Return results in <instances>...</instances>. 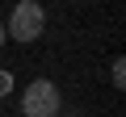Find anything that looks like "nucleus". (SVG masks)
<instances>
[{"label":"nucleus","instance_id":"obj_1","mask_svg":"<svg viewBox=\"0 0 126 117\" xmlns=\"http://www.w3.org/2000/svg\"><path fill=\"white\" fill-rule=\"evenodd\" d=\"M42 29H46V9L38 4V0H17L13 13H9V21H4V34L13 42L30 46V42L42 38Z\"/></svg>","mask_w":126,"mask_h":117},{"label":"nucleus","instance_id":"obj_2","mask_svg":"<svg viewBox=\"0 0 126 117\" xmlns=\"http://www.w3.org/2000/svg\"><path fill=\"white\" fill-rule=\"evenodd\" d=\"M63 109V96L55 88V80H34L21 92V117H55Z\"/></svg>","mask_w":126,"mask_h":117},{"label":"nucleus","instance_id":"obj_3","mask_svg":"<svg viewBox=\"0 0 126 117\" xmlns=\"http://www.w3.org/2000/svg\"><path fill=\"white\" fill-rule=\"evenodd\" d=\"M109 80H113V88H126V63H122V58H113V67H109Z\"/></svg>","mask_w":126,"mask_h":117},{"label":"nucleus","instance_id":"obj_4","mask_svg":"<svg viewBox=\"0 0 126 117\" xmlns=\"http://www.w3.org/2000/svg\"><path fill=\"white\" fill-rule=\"evenodd\" d=\"M9 92H13V75H9V71H0V100H4Z\"/></svg>","mask_w":126,"mask_h":117},{"label":"nucleus","instance_id":"obj_5","mask_svg":"<svg viewBox=\"0 0 126 117\" xmlns=\"http://www.w3.org/2000/svg\"><path fill=\"white\" fill-rule=\"evenodd\" d=\"M4 42H9V34H4V21H0V46H4Z\"/></svg>","mask_w":126,"mask_h":117},{"label":"nucleus","instance_id":"obj_6","mask_svg":"<svg viewBox=\"0 0 126 117\" xmlns=\"http://www.w3.org/2000/svg\"><path fill=\"white\" fill-rule=\"evenodd\" d=\"M55 117H59V113H55Z\"/></svg>","mask_w":126,"mask_h":117}]
</instances>
